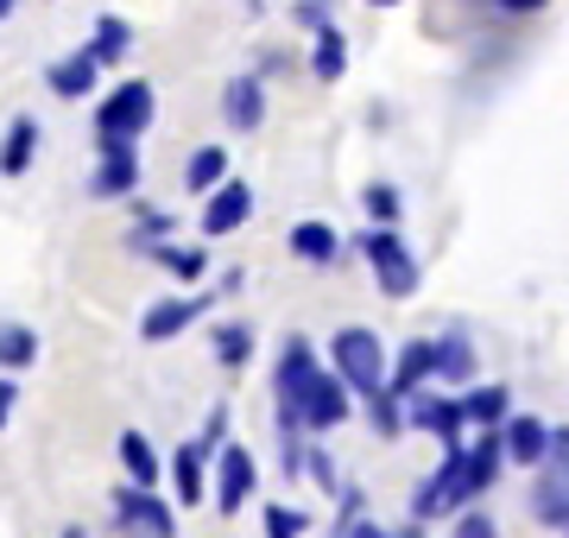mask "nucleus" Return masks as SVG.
I'll return each instance as SVG.
<instances>
[{"mask_svg":"<svg viewBox=\"0 0 569 538\" xmlns=\"http://www.w3.org/2000/svg\"><path fill=\"white\" fill-rule=\"evenodd\" d=\"M329 368L355 387V399L380 393V387H387V342L373 330H361V323H348V330L329 336Z\"/></svg>","mask_w":569,"mask_h":538,"instance_id":"20e7f679","label":"nucleus"},{"mask_svg":"<svg viewBox=\"0 0 569 538\" xmlns=\"http://www.w3.org/2000/svg\"><path fill=\"white\" fill-rule=\"evenodd\" d=\"M462 406H468V425L475 431H493V425H507V406H512V393L493 380V387H462Z\"/></svg>","mask_w":569,"mask_h":538,"instance_id":"393cba45","label":"nucleus"},{"mask_svg":"<svg viewBox=\"0 0 569 538\" xmlns=\"http://www.w3.org/2000/svg\"><path fill=\"white\" fill-rule=\"evenodd\" d=\"M348 538H392V532H387V526H373V519L361 514V519H355V526H348Z\"/></svg>","mask_w":569,"mask_h":538,"instance_id":"ea45409f","label":"nucleus"},{"mask_svg":"<svg viewBox=\"0 0 569 538\" xmlns=\"http://www.w3.org/2000/svg\"><path fill=\"white\" fill-rule=\"evenodd\" d=\"M310 519L298 514V507H266V538H298Z\"/></svg>","mask_w":569,"mask_h":538,"instance_id":"72a5a7b5","label":"nucleus"},{"mask_svg":"<svg viewBox=\"0 0 569 538\" xmlns=\"http://www.w3.org/2000/svg\"><path fill=\"white\" fill-rule=\"evenodd\" d=\"M32 159H39V121L20 114V121L7 127V140H0V171L20 178V171H32Z\"/></svg>","mask_w":569,"mask_h":538,"instance_id":"5701e85b","label":"nucleus"},{"mask_svg":"<svg viewBox=\"0 0 569 538\" xmlns=\"http://www.w3.org/2000/svg\"><path fill=\"white\" fill-rule=\"evenodd\" d=\"M493 7H500V13H545L550 0H493Z\"/></svg>","mask_w":569,"mask_h":538,"instance_id":"58836bf2","label":"nucleus"},{"mask_svg":"<svg viewBox=\"0 0 569 538\" xmlns=\"http://www.w3.org/2000/svg\"><path fill=\"white\" fill-rule=\"evenodd\" d=\"M500 431H507V462H519V469H538V462L550 456V437H557L545 418H526V412L507 418Z\"/></svg>","mask_w":569,"mask_h":538,"instance_id":"f3484780","label":"nucleus"},{"mask_svg":"<svg viewBox=\"0 0 569 538\" xmlns=\"http://www.w3.org/2000/svg\"><path fill=\"white\" fill-rule=\"evenodd\" d=\"M222 121L234 133H253L266 121V83L260 77H228L222 83Z\"/></svg>","mask_w":569,"mask_h":538,"instance_id":"2eb2a0df","label":"nucleus"},{"mask_svg":"<svg viewBox=\"0 0 569 538\" xmlns=\"http://www.w3.org/2000/svg\"><path fill=\"white\" fill-rule=\"evenodd\" d=\"M367 425L380 437H406L411 418H406V393H392V387H380V393H367Z\"/></svg>","mask_w":569,"mask_h":538,"instance_id":"cd10ccee","label":"nucleus"},{"mask_svg":"<svg viewBox=\"0 0 569 538\" xmlns=\"http://www.w3.org/2000/svg\"><path fill=\"white\" fill-rule=\"evenodd\" d=\"M222 291H183V298H159V305H146L140 317V336L146 342H171V336H183L190 323H203V311L216 305Z\"/></svg>","mask_w":569,"mask_h":538,"instance_id":"9d476101","label":"nucleus"},{"mask_svg":"<svg viewBox=\"0 0 569 538\" xmlns=\"http://www.w3.org/2000/svg\"><path fill=\"white\" fill-rule=\"evenodd\" d=\"M89 51H96V63H121L127 51H133V26L121 20V13H102V20H96V32H89Z\"/></svg>","mask_w":569,"mask_h":538,"instance_id":"bb28decb","label":"nucleus"},{"mask_svg":"<svg viewBox=\"0 0 569 538\" xmlns=\"http://www.w3.org/2000/svg\"><path fill=\"white\" fill-rule=\"evenodd\" d=\"M317 368H323V361H317V342H310V336H284L279 368H272V393H279V399H298V387H305Z\"/></svg>","mask_w":569,"mask_h":538,"instance_id":"dca6fc26","label":"nucleus"},{"mask_svg":"<svg viewBox=\"0 0 569 538\" xmlns=\"http://www.w3.org/2000/svg\"><path fill=\"white\" fill-rule=\"evenodd\" d=\"M140 209V222L127 228V248H159V241H171V216H164V209H152V203H133Z\"/></svg>","mask_w":569,"mask_h":538,"instance_id":"7c9ffc66","label":"nucleus"},{"mask_svg":"<svg viewBox=\"0 0 569 538\" xmlns=\"http://www.w3.org/2000/svg\"><path fill=\"white\" fill-rule=\"evenodd\" d=\"M203 437L216 444V450L228 444V406H209V425H203Z\"/></svg>","mask_w":569,"mask_h":538,"instance_id":"e433bc0d","label":"nucleus"},{"mask_svg":"<svg viewBox=\"0 0 569 538\" xmlns=\"http://www.w3.org/2000/svg\"><path fill=\"white\" fill-rule=\"evenodd\" d=\"M209 462H216V444H209V437H183L178 450H171V488H178V507H203Z\"/></svg>","mask_w":569,"mask_h":538,"instance_id":"f8f14e48","label":"nucleus"},{"mask_svg":"<svg viewBox=\"0 0 569 538\" xmlns=\"http://www.w3.org/2000/svg\"><path fill=\"white\" fill-rule=\"evenodd\" d=\"M437 373V336H411L406 349L392 355V393H418Z\"/></svg>","mask_w":569,"mask_h":538,"instance_id":"6ab92c4d","label":"nucleus"},{"mask_svg":"<svg viewBox=\"0 0 569 538\" xmlns=\"http://www.w3.org/2000/svg\"><path fill=\"white\" fill-rule=\"evenodd\" d=\"M152 114H159L152 83L146 77H127V83H114L96 102V140H140L146 127H152Z\"/></svg>","mask_w":569,"mask_h":538,"instance_id":"39448f33","label":"nucleus"},{"mask_svg":"<svg viewBox=\"0 0 569 538\" xmlns=\"http://www.w3.org/2000/svg\"><path fill=\"white\" fill-rule=\"evenodd\" d=\"M140 190V140H96V171H89V197H133Z\"/></svg>","mask_w":569,"mask_h":538,"instance_id":"6e6552de","label":"nucleus"},{"mask_svg":"<svg viewBox=\"0 0 569 538\" xmlns=\"http://www.w3.org/2000/svg\"><path fill=\"white\" fill-rule=\"evenodd\" d=\"M209 349H216V368H228V373H241L247 361H253V323H216L209 330Z\"/></svg>","mask_w":569,"mask_h":538,"instance_id":"4be33fe9","label":"nucleus"},{"mask_svg":"<svg viewBox=\"0 0 569 538\" xmlns=\"http://www.w3.org/2000/svg\"><path fill=\"white\" fill-rule=\"evenodd\" d=\"M291 253H298L305 267H336V260H342V235L329 222H298L291 228Z\"/></svg>","mask_w":569,"mask_h":538,"instance_id":"412c9836","label":"nucleus"},{"mask_svg":"<svg viewBox=\"0 0 569 538\" xmlns=\"http://www.w3.org/2000/svg\"><path fill=\"white\" fill-rule=\"evenodd\" d=\"M500 469H507V431L493 425V431H481V437L443 444V462H437L430 488L443 500V514H462V507H475V500L488 495Z\"/></svg>","mask_w":569,"mask_h":538,"instance_id":"f257e3e1","label":"nucleus"},{"mask_svg":"<svg viewBox=\"0 0 569 538\" xmlns=\"http://www.w3.org/2000/svg\"><path fill=\"white\" fill-rule=\"evenodd\" d=\"M114 526H121L127 538H171V507H164L146 481H127L121 495H114Z\"/></svg>","mask_w":569,"mask_h":538,"instance_id":"1a4fd4ad","label":"nucleus"},{"mask_svg":"<svg viewBox=\"0 0 569 538\" xmlns=\"http://www.w3.org/2000/svg\"><path fill=\"white\" fill-rule=\"evenodd\" d=\"M247 216H253V185H247V178H222L203 203V235L209 241H216V235H234Z\"/></svg>","mask_w":569,"mask_h":538,"instance_id":"ddd939ff","label":"nucleus"},{"mask_svg":"<svg viewBox=\"0 0 569 538\" xmlns=\"http://www.w3.org/2000/svg\"><path fill=\"white\" fill-rule=\"evenodd\" d=\"M348 412H355V387H348L336 368H317L298 387V399H279V437L284 431H336V425H348Z\"/></svg>","mask_w":569,"mask_h":538,"instance_id":"f03ea898","label":"nucleus"},{"mask_svg":"<svg viewBox=\"0 0 569 538\" xmlns=\"http://www.w3.org/2000/svg\"><path fill=\"white\" fill-rule=\"evenodd\" d=\"M355 253L367 260L373 286L387 291L392 305H399V298H411V291H418V279H425V272H418V253L406 248V235H399V228H380V222H373L361 241H355Z\"/></svg>","mask_w":569,"mask_h":538,"instance_id":"7ed1b4c3","label":"nucleus"},{"mask_svg":"<svg viewBox=\"0 0 569 538\" xmlns=\"http://www.w3.org/2000/svg\"><path fill=\"white\" fill-rule=\"evenodd\" d=\"M44 83H51V96H63V102H89L96 83H102V63H96V51L82 44V51H70V58H58L51 70H44Z\"/></svg>","mask_w":569,"mask_h":538,"instance_id":"4468645a","label":"nucleus"},{"mask_svg":"<svg viewBox=\"0 0 569 538\" xmlns=\"http://www.w3.org/2000/svg\"><path fill=\"white\" fill-rule=\"evenodd\" d=\"M121 469H127V481H146V488H152V481H159V450H152V444H146V431H121Z\"/></svg>","mask_w":569,"mask_h":538,"instance_id":"c756f323","label":"nucleus"},{"mask_svg":"<svg viewBox=\"0 0 569 538\" xmlns=\"http://www.w3.org/2000/svg\"><path fill=\"white\" fill-rule=\"evenodd\" d=\"M222 178H228V146H197V152L183 159V190H190V197H209Z\"/></svg>","mask_w":569,"mask_h":538,"instance_id":"b1692460","label":"nucleus"},{"mask_svg":"<svg viewBox=\"0 0 569 538\" xmlns=\"http://www.w3.org/2000/svg\"><path fill=\"white\" fill-rule=\"evenodd\" d=\"M361 203H367V216H373L380 228H399V216H406V197H399V185H367Z\"/></svg>","mask_w":569,"mask_h":538,"instance_id":"2f4dec72","label":"nucleus"},{"mask_svg":"<svg viewBox=\"0 0 569 538\" xmlns=\"http://www.w3.org/2000/svg\"><path fill=\"white\" fill-rule=\"evenodd\" d=\"M367 7H399V0H367Z\"/></svg>","mask_w":569,"mask_h":538,"instance_id":"c03bdc74","label":"nucleus"},{"mask_svg":"<svg viewBox=\"0 0 569 538\" xmlns=\"http://www.w3.org/2000/svg\"><path fill=\"white\" fill-rule=\"evenodd\" d=\"M7 13H13V0H0V20H7Z\"/></svg>","mask_w":569,"mask_h":538,"instance_id":"37998d69","label":"nucleus"},{"mask_svg":"<svg viewBox=\"0 0 569 538\" xmlns=\"http://www.w3.org/2000/svg\"><path fill=\"white\" fill-rule=\"evenodd\" d=\"M291 20L305 26V32H317V26H329V13H323V0H298V7H291Z\"/></svg>","mask_w":569,"mask_h":538,"instance_id":"c9c22d12","label":"nucleus"},{"mask_svg":"<svg viewBox=\"0 0 569 538\" xmlns=\"http://www.w3.org/2000/svg\"><path fill=\"white\" fill-rule=\"evenodd\" d=\"M531 514H538V526H563V532H569V425L550 437V456L538 462Z\"/></svg>","mask_w":569,"mask_h":538,"instance_id":"0eeeda50","label":"nucleus"},{"mask_svg":"<svg viewBox=\"0 0 569 538\" xmlns=\"http://www.w3.org/2000/svg\"><path fill=\"white\" fill-rule=\"evenodd\" d=\"M475 368H481V355H475V342H468L462 330L437 336V373H430V380H443V387H475Z\"/></svg>","mask_w":569,"mask_h":538,"instance_id":"a211bd4d","label":"nucleus"},{"mask_svg":"<svg viewBox=\"0 0 569 538\" xmlns=\"http://www.w3.org/2000/svg\"><path fill=\"white\" fill-rule=\"evenodd\" d=\"M456 538H500V526H493V514H481V507H462Z\"/></svg>","mask_w":569,"mask_h":538,"instance_id":"f704fd0d","label":"nucleus"},{"mask_svg":"<svg viewBox=\"0 0 569 538\" xmlns=\"http://www.w3.org/2000/svg\"><path fill=\"white\" fill-rule=\"evenodd\" d=\"M406 418H411V431H430L437 444H462L468 431V406L456 387H418V393H406Z\"/></svg>","mask_w":569,"mask_h":538,"instance_id":"423d86ee","label":"nucleus"},{"mask_svg":"<svg viewBox=\"0 0 569 538\" xmlns=\"http://www.w3.org/2000/svg\"><path fill=\"white\" fill-rule=\"evenodd\" d=\"M146 260L164 267L171 279H183V286H197V279L209 272V253L203 248H183V241H159V248H146Z\"/></svg>","mask_w":569,"mask_h":538,"instance_id":"a878e982","label":"nucleus"},{"mask_svg":"<svg viewBox=\"0 0 569 538\" xmlns=\"http://www.w3.org/2000/svg\"><path fill=\"white\" fill-rule=\"evenodd\" d=\"M305 476L323 488V495H342V469H336V456L323 450V444H310V456H305Z\"/></svg>","mask_w":569,"mask_h":538,"instance_id":"473e14b6","label":"nucleus"},{"mask_svg":"<svg viewBox=\"0 0 569 538\" xmlns=\"http://www.w3.org/2000/svg\"><path fill=\"white\" fill-rule=\"evenodd\" d=\"M392 538H425V519H406V526H392Z\"/></svg>","mask_w":569,"mask_h":538,"instance_id":"79ce46f5","label":"nucleus"},{"mask_svg":"<svg viewBox=\"0 0 569 538\" xmlns=\"http://www.w3.org/2000/svg\"><path fill=\"white\" fill-rule=\"evenodd\" d=\"M310 70H317V83H342V70H348V32L336 20L310 32Z\"/></svg>","mask_w":569,"mask_h":538,"instance_id":"aec40b11","label":"nucleus"},{"mask_svg":"<svg viewBox=\"0 0 569 538\" xmlns=\"http://www.w3.org/2000/svg\"><path fill=\"white\" fill-rule=\"evenodd\" d=\"M13 406H20V387H13V380H0V425L13 418Z\"/></svg>","mask_w":569,"mask_h":538,"instance_id":"4c0bfd02","label":"nucleus"},{"mask_svg":"<svg viewBox=\"0 0 569 538\" xmlns=\"http://www.w3.org/2000/svg\"><path fill=\"white\" fill-rule=\"evenodd\" d=\"M39 361V330H26V323H7L0 317V368L7 373H20Z\"/></svg>","mask_w":569,"mask_h":538,"instance_id":"c85d7f7f","label":"nucleus"},{"mask_svg":"<svg viewBox=\"0 0 569 538\" xmlns=\"http://www.w3.org/2000/svg\"><path fill=\"white\" fill-rule=\"evenodd\" d=\"M260 488V462L241 450V444H222L216 450V514H241Z\"/></svg>","mask_w":569,"mask_h":538,"instance_id":"9b49d317","label":"nucleus"},{"mask_svg":"<svg viewBox=\"0 0 569 538\" xmlns=\"http://www.w3.org/2000/svg\"><path fill=\"white\" fill-rule=\"evenodd\" d=\"M241 286H247V272L234 267V272H222V286H216V291H222V298H241Z\"/></svg>","mask_w":569,"mask_h":538,"instance_id":"a19ab883","label":"nucleus"}]
</instances>
